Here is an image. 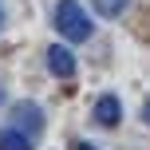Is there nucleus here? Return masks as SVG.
I'll return each instance as SVG.
<instances>
[{
    "instance_id": "nucleus-1",
    "label": "nucleus",
    "mask_w": 150,
    "mask_h": 150,
    "mask_svg": "<svg viewBox=\"0 0 150 150\" xmlns=\"http://www.w3.org/2000/svg\"><path fill=\"white\" fill-rule=\"evenodd\" d=\"M55 32H59L63 40H71V44H83V40H91L95 24H91V16L79 8V0H59V4H55Z\"/></svg>"
},
{
    "instance_id": "nucleus-2",
    "label": "nucleus",
    "mask_w": 150,
    "mask_h": 150,
    "mask_svg": "<svg viewBox=\"0 0 150 150\" xmlns=\"http://www.w3.org/2000/svg\"><path fill=\"white\" fill-rule=\"evenodd\" d=\"M12 127H20L24 134L36 138L40 130H44V111H40L36 103H16L12 107Z\"/></svg>"
},
{
    "instance_id": "nucleus-3",
    "label": "nucleus",
    "mask_w": 150,
    "mask_h": 150,
    "mask_svg": "<svg viewBox=\"0 0 150 150\" xmlns=\"http://www.w3.org/2000/svg\"><path fill=\"white\" fill-rule=\"evenodd\" d=\"M47 71L59 75V79H71V75H75V55H71V47H63V44L47 47Z\"/></svg>"
},
{
    "instance_id": "nucleus-4",
    "label": "nucleus",
    "mask_w": 150,
    "mask_h": 150,
    "mask_svg": "<svg viewBox=\"0 0 150 150\" xmlns=\"http://www.w3.org/2000/svg\"><path fill=\"white\" fill-rule=\"evenodd\" d=\"M95 122L99 127H119L122 122V103H119V95H103L95 103Z\"/></svg>"
},
{
    "instance_id": "nucleus-5",
    "label": "nucleus",
    "mask_w": 150,
    "mask_h": 150,
    "mask_svg": "<svg viewBox=\"0 0 150 150\" xmlns=\"http://www.w3.org/2000/svg\"><path fill=\"white\" fill-rule=\"evenodd\" d=\"M0 150H36V138L24 134L20 127H12V122H8V127L0 130Z\"/></svg>"
},
{
    "instance_id": "nucleus-6",
    "label": "nucleus",
    "mask_w": 150,
    "mask_h": 150,
    "mask_svg": "<svg viewBox=\"0 0 150 150\" xmlns=\"http://www.w3.org/2000/svg\"><path fill=\"white\" fill-rule=\"evenodd\" d=\"M127 4H130V0H95V12L107 16V20H115V16L127 12Z\"/></svg>"
},
{
    "instance_id": "nucleus-7",
    "label": "nucleus",
    "mask_w": 150,
    "mask_h": 150,
    "mask_svg": "<svg viewBox=\"0 0 150 150\" xmlns=\"http://www.w3.org/2000/svg\"><path fill=\"white\" fill-rule=\"evenodd\" d=\"M71 150H95V146H91V142H79V138H75V142H71Z\"/></svg>"
},
{
    "instance_id": "nucleus-8",
    "label": "nucleus",
    "mask_w": 150,
    "mask_h": 150,
    "mask_svg": "<svg viewBox=\"0 0 150 150\" xmlns=\"http://www.w3.org/2000/svg\"><path fill=\"white\" fill-rule=\"evenodd\" d=\"M0 107H4V83H0Z\"/></svg>"
},
{
    "instance_id": "nucleus-9",
    "label": "nucleus",
    "mask_w": 150,
    "mask_h": 150,
    "mask_svg": "<svg viewBox=\"0 0 150 150\" xmlns=\"http://www.w3.org/2000/svg\"><path fill=\"white\" fill-rule=\"evenodd\" d=\"M0 28H4V8H0Z\"/></svg>"
},
{
    "instance_id": "nucleus-10",
    "label": "nucleus",
    "mask_w": 150,
    "mask_h": 150,
    "mask_svg": "<svg viewBox=\"0 0 150 150\" xmlns=\"http://www.w3.org/2000/svg\"><path fill=\"white\" fill-rule=\"evenodd\" d=\"M146 119H150V103H146Z\"/></svg>"
}]
</instances>
